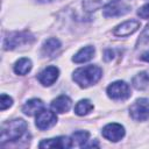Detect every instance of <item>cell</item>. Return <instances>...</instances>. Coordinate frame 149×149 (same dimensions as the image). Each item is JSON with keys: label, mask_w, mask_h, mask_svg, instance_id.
I'll list each match as a JSON object with an SVG mask.
<instances>
[{"label": "cell", "mask_w": 149, "mask_h": 149, "mask_svg": "<svg viewBox=\"0 0 149 149\" xmlns=\"http://www.w3.org/2000/svg\"><path fill=\"white\" fill-rule=\"evenodd\" d=\"M102 76V70L97 65H86L83 68H78L73 71L72 79L80 86V87H88L97 81Z\"/></svg>", "instance_id": "cell-1"}, {"label": "cell", "mask_w": 149, "mask_h": 149, "mask_svg": "<svg viewBox=\"0 0 149 149\" xmlns=\"http://www.w3.org/2000/svg\"><path fill=\"white\" fill-rule=\"evenodd\" d=\"M27 130V122L22 119H14L2 123L1 126V144L6 142H13L21 139Z\"/></svg>", "instance_id": "cell-2"}, {"label": "cell", "mask_w": 149, "mask_h": 149, "mask_svg": "<svg viewBox=\"0 0 149 149\" xmlns=\"http://www.w3.org/2000/svg\"><path fill=\"white\" fill-rule=\"evenodd\" d=\"M34 41V36L28 31H14L9 33L3 38V49L13 50L17 47L30 44Z\"/></svg>", "instance_id": "cell-3"}, {"label": "cell", "mask_w": 149, "mask_h": 149, "mask_svg": "<svg viewBox=\"0 0 149 149\" xmlns=\"http://www.w3.org/2000/svg\"><path fill=\"white\" fill-rule=\"evenodd\" d=\"M130 116L136 121H144L149 119V99L140 98L129 107Z\"/></svg>", "instance_id": "cell-4"}, {"label": "cell", "mask_w": 149, "mask_h": 149, "mask_svg": "<svg viewBox=\"0 0 149 149\" xmlns=\"http://www.w3.org/2000/svg\"><path fill=\"white\" fill-rule=\"evenodd\" d=\"M107 95L113 100H126L130 97V88L126 81L118 80L107 87Z\"/></svg>", "instance_id": "cell-5"}, {"label": "cell", "mask_w": 149, "mask_h": 149, "mask_svg": "<svg viewBox=\"0 0 149 149\" xmlns=\"http://www.w3.org/2000/svg\"><path fill=\"white\" fill-rule=\"evenodd\" d=\"M57 122V116L54 112L48 111V109H42L37 115H36V121L35 125L38 129L44 130L48 128H51L55 126Z\"/></svg>", "instance_id": "cell-6"}, {"label": "cell", "mask_w": 149, "mask_h": 149, "mask_svg": "<svg viewBox=\"0 0 149 149\" xmlns=\"http://www.w3.org/2000/svg\"><path fill=\"white\" fill-rule=\"evenodd\" d=\"M102 136L112 142H118L125 136V128L120 123H108L102 128Z\"/></svg>", "instance_id": "cell-7"}, {"label": "cell", "mask_w": 149, "mask_h": 149, "mask_svg": "<svg viewBox=\"0 0 149 149\" xmlns=\"http://www.w3.org/2000/svg\"><path fill=\"white\" fill-rule=\"evenodd\" d=\"M140 26H141V23L137 20H128V21H125L121 24L116 26L113 30V34L118 37H126V36L134 34L140 28Z\"/></svg>", "instance_id": "cell-8"}, {"label": "cell", "mask_w": 149, "mask_h": 149, "mask_svg": "<svg viewBox=\"0 0 149 149\" xmlns=\"http://www.w3.org/2000/svg\"><path fill=\"white\" fill-rule=\"evenodd\" d=\"M58 74H59L58 68H56V66H48V68L43 69L38 73L37 79H38V81L43 86H51L57 80Z\"/></svg>", "instance_id": "cell-9"}, {"label": "cell", "mask_w": 149, "mask_h": 149, "mask_svg": "<svg viewBox=\"0 0 149 149\" xmlns=\"http://www.w3.org/2000/svg\"><path fill=\"white\" fill-rule=\"evenodd\" d=\"M40 148H72V142L70 137L58 136L55 139L43 140L38 144Z\"/></svg>", "instance_id": "cell-10"}, {"label": "cell", "mask_w": 149, "mask_h": 149, "mask_svg": "<svg viewBox=\"0 0 149 149\" xmlns=\"http://www.w3.org/2000/svg\"><path fill=\"white\" fill-rule=\"evenodd\" d=\"M44 108V104L41 99H30L28 100L23 106H22V112L28 115V116H33V115H37L42 109Z\"/></svg>", "instance_id": "cell-11"}, {"label": "cell", "mask_w": 149, "mask_h": 149, "mask_svg": "<svg viewBox=\"0 0 149 149\" xmlns=\"http://www.w3.org/2000/svg\"><path fill=\"white\" fill-rule=\"evenodd\" d=\"M71 99L68 95H59L51 102V108L57 113H65L71 107Z\"/></svg>", "instance_id": "cell-12"}, {"label": "cell", "mask_w": 149, "mask_h": 149, "mask_svg": "<svg viewBox=\"0 0 149 149\" xmlns=\"http://www.w3.org/2000/svg\"><path fill=\"white\" fill-rule=\"evenodd\" d=\"M59 49H61V42L55 37H50L43 43L42 54L44 56L52 57V56H55V54H57L59 51Z\"/></svg>", "instance_id": "cell-13"}, {"label": "cell", "mask_w": 149, "mask_h": 149, "mask_svg": "<svg viewBox=\"0 0 149 149\" xmlns=\"http://www.w3.org/2000/svg\"><path fill=\"white\" fill-rule=\"evenodd\" d=\"M118 0H83V8L86 12H94L101 7H107Z\"/></svg>", "instance_id": "cell-14"}, {"label": "cell", "mask_w": 149, "mask_h": 149, "mask_svg": "<svg viewBox=\"0 0 149 149\" xmlns=\"http://www.w3.org/2000/svg\"><path fill=\"white\" fill-rule=\"evenodd\" d=\"M129 10V7L126 5H119V3H112L107 6L104 9V16L105 17H113V16H120L126 14Z\"/></svg>", "instance_id": "cell-15"}, {"label": "cell", "mask_w": 149, "mask_h": 149, "mask_svg": "<svg viewBox=\"0 0 149 149\" xmlns=\"http://www.w3.org/2000/svg\"><path fill=\"white\" fill-rule=\"evenodd\" d=\"M94 47L92 45H87V47H84L81 48L73 57H72V61L74 63H85V62H88L90 59H92L93 55H94Z\"/></svg>", "instance_id": "cell-16"}, {"label": "cell", "mask_w": 149, "mask_h": 149, "mask_svg": "<svg viewBox=\"0 0 149 149\" xmlns=\"http://www.w3.org/2000/svg\"><path fill=\"white\" fill-rule=\"evenodd\" d=\"M33 68V64H31V61L29 58H20L19 61H16V63L14 64V72L16 74H20V76H24L27 74Z\"/></svg>", "instance_id": "cell-17"}, {"label": "cell", "mask_w": 149, "mask_h": 149, "mask_svg": "<svg viewBox=\"0 0 149 149\" xmlns=\"http://www.w3.org/2000/svg\"><path fill=\"white\" fill-rule=\"evenodd\" d=\"M132 84L136 90H144L149 85V74L147 72H140L133 77Z\"/></svg>", "instance_id": "cell-18"}, {"label": "cell", "mask_w": 149, "mask_h": 149, "mask_svg": "<svg viewBox=\"0 0 149 149\" xmlns=\"http://www.w3.org/2000/svg\"><path fill=\"white\" fill-rule=\"evenodd\" d=\"M88 132L86 130H78V132H74L72 135H71V142H72V147L74 146H78V147H84L86 144V142L88 141Z\"/></svg>", "instance_id": "cell-19"}, {"label": "cell", "mask_w": 149, "mask_h": 149, "mask_svg": "<svg viewBox=\"0 0 149 149\" xmlns=\"http://www.w3.org/2000/svg\"><path fill=\"white\" fill-rule=\"evenodd\" d=\"M92 109H93V104L88 99H83V100L78 101L77 105L74 106V113L79 116H84V115L88 114Z\"/></svg>", "instance_id": "cell-20"}, {"label": "cell", "mask_w": 149, "mask_h": 149, "mask_svg": "<svg viewBox=\"0 0 149 149\" xmlns=\"http://www.w3.org/2000/svg\"><path fill=\"white\" fill-rule=\"evenodd\" d=\"M147 44H149V24L140 34V37L137 38V42H136V47L147 45Z\"/></svg>", "instance_id": "cell-21"}, {"label": "cell", "mask_w": 149, "mask_h": 149, "mask_svg": "<svg viewBox=\"0 0 149 149\" xmlns=\"http://www.w3.org/2000/svg\"><path fill=\"white\" fill-rule=\"evenodd\" d=\"M12 104H13V99H12L9 95H7V94H5V93L1 94V102H0V108H1V111H5L6 108L10 107Z\"/></svg>", "instance_id": "cell-22"}, {"label": "cell", "mask_w": 149, "mask_h": 149, "mask_svg": "<svg viewBox=\"0 0 149 149\" xmlns=\"http://www.w3.org/2000/svg\"><path fill=\"white\" fill-rule=\"evenodd\" d=\"M137 15H139L141 19L148 20V19H149V3L142 6V7L137 10Z\"/></svg>", "instance_id": "cell-23"}, {"label": "cell", "mask_w": 149, "mask_h": 149, "mask_svg": "<svg viewBox=\"0 0 149 149\" xmlns=\"http://www.w3.org/2000/svg\"><path fill=\"white\" fill-rule=\"evenodd\" d=\"M141 59H142V61H146V62H148V63H149V51L143 52V54H142V56H141Z\"/></svg>", "instance_id": "cell-24"}, {"label": "cell", "mask_w": 149, "mask_h": 149, "mask_svg": "<svg viewBox=\"0 0 149 149\" xmlns=\"http://www.w3.org/2000/svg\"><path fill=\"white\" fill-rule=\"evenodd\" d=\"M40 2H54V1H57V0H38Z\"/></svg>", "instance_id": "cell-25"}]
</instances>
